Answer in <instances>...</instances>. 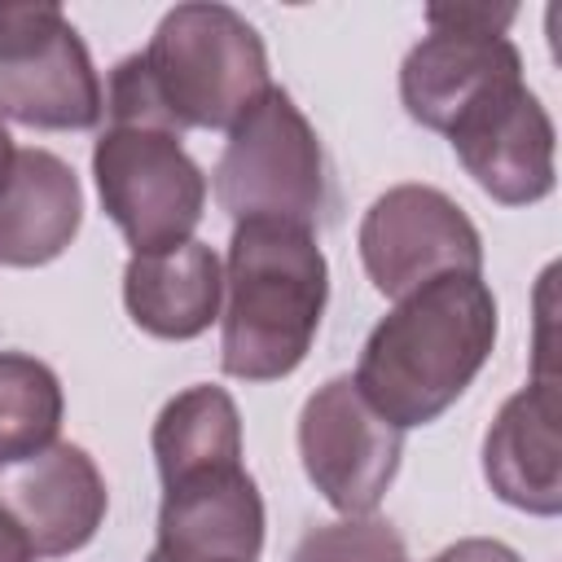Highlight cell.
I'll return each mask as SVG.
<instances>
[{"mask_svg": "<svg viewBox=\"0 0 562 562\" xmlns=\"http://www.w3.org/2000/svg\"><path fill=\"white\" fill-rule=\"evenodd\" d=\"M404 430L391 426L351 378L325 382L299 417L303 470L347 518H364L400 470Z\"/></svg>", "mask_w": 562, "mask_h": 562, "instance_id": "8", "label": "cell"}, {"mask_svg": "<svg viewBox=\"0 0 562 562\" xmlns=\"http://www.w3.org/2000/svg\"><path fill=\"white\" fill-rule=\"evenodd\" d=\"M149 562H167V558H158V553H154V558H149Z\"/></svg>", "mask_w": 562, "mask_h": 562, "instance_id": "22", "label": "cell"}, {"mask_svg": "<svg viewBox=\"0 0 562 562\" xmlns=\"http://www.w3.org/2000/svg\"><path fill=\"white\" fill-rule=\"evenodd\" d=\"M263 549V501L237 465H206L162 483L158 558L167 562H255Z\"/></svg>", "mask_w": 562, "mask_h": 562, "instance_id": "11", "label": "cell"}, {"mask_svg": "<svg viewBox=\"0 0 562 562\" xmlns=\"http://www.w3.org/2000/svg\"><path fill=\"white\" fill-rule=\"evenodd\" d=\"M123 299L132 321L154 338H198L224 299V268L211 246L180 241L158 255H132L123 272Z\"/></svg>", "mask_w": 562, "mask_h": 562, "instance_id": "15", "label": "cell"}, {"mask_svg": "<svg viewBox=\"0 0 562 562\" xmlns=\"http://www.w3.org/2000/svg\"><path fill=\"white\" fill-rule=\"evenodd\" d=\"M220 206L241 220H281L312 228L325 211V154L290 92L268 88L228 132L215 167Z\"/></svg>", "mask_w": 562, "mask_h": 562, "instance_id": "4", "label": "cell"}, {"mask_svg": "<svg viewBox=\"0 0 562 562\" xmlns=\"http://www.w3.org/2000/svg\"><path fill=\"white\" fill-rule=\"evenodd\" d=\"M136 57L171 132H233V123L272 88L259 31L228 4L171 9Z\"/></svg>", "mask_w": 562, "mask_h": 562, "instance_id": "3", "label": "cell"}, {"mask_svg": "<svg viewBox=\"0 0 562 562\" xmlns=\"http://www.w3.org/2000/svg\"><path fill=\"white\" fill-rule=\"evenodd\" d=\"M13 158H18V149H13V140H9V132H4V123H0V184H4L9 167H13Z\"/></svg>", "mask_w": 562, "mask_h": 562, "instance_id": "21", "label": "cell"}, {"mask_svg": "<svg viewBox=\"0 0 562 562\" xmlns=\"http://www.w3.org/2000/svg\"><path fill=\"white\" fill-rule=\"evenodd\" d=\"M448 140L474 184L505 206L540 202L553 189V123L522 79L470 101L448 127Z\"/></svg>", "mask_w": 562, "mask_h": 562, "instance_id": "10", "label": "cell"}, {"mask_svg": "<svg viewBox=\"0 0 562 562\" xmlns=\"http://www.w3.org/2000/svg\"><path fill=\"white\" fill-rule=\"evenodd\" d=\"M35 553H31V544H26V536L18 531V522L9 518V509L0 505V562H31Z\"/></svg>", "mask_w": 562, "mask_h": 562, "instance_id": "20", "label": "cell"}, {"mask_svg": "<svg viewBox=\"0 0 562 562\" xmlns=\"http://www.w3.org/2000/svg\"><path fill=\"white\" fill-rule=\"evenodd\" d=\"M294 562H408L404 540L382 518H347L299 540Z\"/></svg>", "mask_w": 562, "mask_h": 562, "instance_id": "18", "label": "cell"}, {"mask_svg": "<svg viewBox=\"0 0 562 562\" xmlns=\"http://www.w3.org/2000/svg\"><path fill=\"white\" fill-rule=\"evenodd\" d=\"M430 562H522V558L501 540H457L443 553H435Z\"/></svg>", "mask_w": 562, "mask_h": 562, "instance_id": "19", "label": "cell"}, {"mask_svg": "<svg viewBox=\"0 0 562 562\" xmlns=\"http://www.w3.org/2000/svg\"><path fill=\"white\" fill-rule=\"evenodd\" d=\"M224 290V373L241 382H272L299 369L329 294L325 255L312 228L241 220L228 241Z\"/></svg>", "mask_w": 562, "mask_h": 562, "instance_id": "2", "label": "cell"}, {"mask_svg": "<svg viewBox=\"0 0 562 562\" xmlns=\"http://www.w3.org/2000/svg\"><path fill=\"white\" fill-rule=\"evenodd\" d=\"M360 259L382 294L404 299L408 290L448 272L479 277L483 246L448 193L430 184H395L369 206L360 224Z\"/></svg>", "mask_w": 562, "mask_h": 562, "instance_id": "9", "label": "cell"}, {"mask_svg": "<svg viewBox=\"0 0 562 562\" xmlns=\"http://www.w3.org/2000/svg\"><path fill=\"white\" fill-rule=\"evenodd\" d=\"M496 342V299L470 272L408 290L364 342L356 391L400 430L435 422L474 382Z\"/></svg>", "mask_w": 562, "mask_h": 562, "instance_id": "1", "label": "cell"}, {"mask_svg": "<svg viewBox=\"0 0 562 562\" xmlns=\"http://www.w3.org/2000/svg\"><path fill=\"white\" fill-rule=\"evenodd\" d=\"M92 176L101 206L132 241V255L171 250L189 241L202 220L206 180L167 127L110 123L92 149Z\"/></svg>", "mask_w": 562, "mask_h": 562, "instance_id": "5", "label": "cell"}, {"mask_svg": "<svg viewBox=\"0 0 562 562\" xmlns=\"http://www.w3.org/2000/svg\"><path fill=\"white\" fill-rule=\"evenodd\" d=\"M61 426V386L48 364L0 351V470L53 448Z\"/></svg>", "mask_w": 562, "mask_h": 562, "instance_id": "17", "label": "cell"}, {"mask_svg": "<svg viewBox=\"0 0 562 562\" xmlns=\"http://www.w3.org/2000/svg\"><path fill=\"white\" fill-rule=\"evenodd\" d=\"M101 110V79L66 13L48 0H0V114L83 132Z\"/></svg>", "mask_w": 562, "mask_h": 562, "instance_id": "6", "label": "cell"}, {"mask_svg": "<svg viewBox=\"0 0 562 562\" xmlns=\"http://www.w3.org/2000/svg\"><path fill=\"white\" fill-rule=\"evenodd\" d=\"M562 395L553 378H540L505 400L487 439H483V474L492 492L527 514L562 509Z\"/></svg>", "mask_w": 562, "mask_h": 562, "instance_id": "13", "label": "cell"}, {"mask_svg": "<svg viewBox=\"0 0 562 562\" xmlns=\"http://www.w3.org/2000/svg\"><path fill=\"white\" fill-rule=\"evenodd\" d=\"M0 505L35 558H61L97 536L105 518V483L83 448L53 443L0 470Z\"/></svg>", "mask_w": 562, "mask_h": 562, "instance_id": "12", "label": "cell"}, {"mask_svg": "<svg viewBox=\"0 0 562 562\" xmlns=\"http://www.w3.org/2000/svg\"><path fill=\"white\" fill-rule=\"evenodd\" d=\"M514 18V4H430V35L404 57L400 70L404 110L422 127L448 132L487 88L522 79V57L505 40Z\"/></svg>", "mask_w": 562, "mask_h": 562, "instance_id": "7", "label": "cell"}, {"mask_svg": "<svg viewBox=\"0 0 562 562\" xmlns=\"http://www.w3.org/2000/svg\"><path fill=\"white\" fill-rule=\"evenodd\" d=\"M154 457L162 483L206 470V465H237L241 461V422L237 404L220 386H189L176 395L154 422Z\"/></svg>", "mask_w": 562, "mask_h": 562, "instance_id": "16", "label": "cell"}, {"mask_svg": "<svg viewBox=\"0 0 562 562\" xmlns=\"http://www.w3.org/2000/svg\"><path fill=\"white\" fill-rule=\"evenodd\" d=\"M83 220L75 171L48 149H18L0 184V263L40 268L57 259Z\"/></svg>", "mask_w": 562, "mask_h": 562, "instance_id": "14", "label": "cell"}]
</instances>
